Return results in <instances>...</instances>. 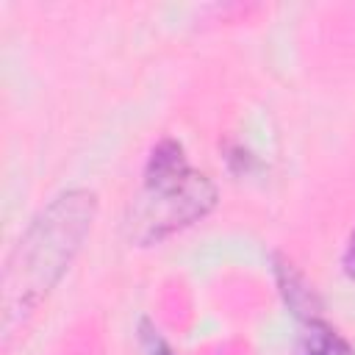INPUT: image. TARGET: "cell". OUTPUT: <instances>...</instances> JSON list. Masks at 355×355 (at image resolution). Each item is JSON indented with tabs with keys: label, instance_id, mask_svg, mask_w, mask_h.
Masks as SVG:
<instances>
[{
	"label": "cell",
	"instance_id": "6da1fadb",
	"mask_svg": "<svg viewBox=\"0 0 355 355\" xmlns=\"http://www.w3.org/2000/svg\"><path fill=\"white\" fill-rule=\"evenodd\" d=\"M97 200L92 191L72 189L58 194L22 233L3 269V333L8 336L36 302L58 283L80 250Z\"/></svg>",
	"mask_w": 355,
	"mask_h": 355
},
{
	"label": "cell",
	"instance_id": "277c9868",
	"mask_svg": "<svg viewBox=\"0 0 355 355\" xmlns=\"http://www.w3.org/2000/svg\"><path fill=\"white\" fill-rule=\"evenodd\" d=\"M141 341H144V349H147V355H175L172 349H169V344L158 336V330H153L147 322L141 324Z\"/></svg>",
	"mask_w": 355,
	"mask_h": 355
},
{
	"label": "cell",
	"instance_id": "3957f363",
	"mask_svg": "<svg viewBox=\"0 0 355 355\" xmlns=\"http://www.w3.org/2000/svg\"><path fill=\"white\" fill-rule=\"evenodd\" d=\"M297 355H352L349 341L330 324L311 319V324L302 330L297 341Z\"/></svg>",
	"mask_w": 355,
	"mask_h": 355
},
{
	"label": "cell",
	"instance_id": "7a4b0ae2",
	"mask_svg": "<svg viewBox=\"0 0 355 355\" xmlns=\"http://www.w3.org/2000/svg\"><path fill=\"white\" fill-rule=\"evenodd\" d=\"M216 202L214 183L189 166L183 147L175 139H164L153 147L147 169H144V189L133 214V227L141 241L161 239L175 227H183L200 219Z\"/></svg>",
	"mask_w": 355,
	"mask_h": 355
},
{
	"label": "cell",
	"instance_id": "5b68a950",
	"mask_svg": "<svg viewBox=\"0 0 355 355\" xmlns=\"http://www.w3.org/2000/svg\"><path fill=\"white\" fill-rule=\"evenodd\" d=\"M344 269H347L349 277H355V230H352V236L347 241V250H344Z\"/></svg>",
	"mask_w": 355,
	"mask_h": 355
}]
</instances>
